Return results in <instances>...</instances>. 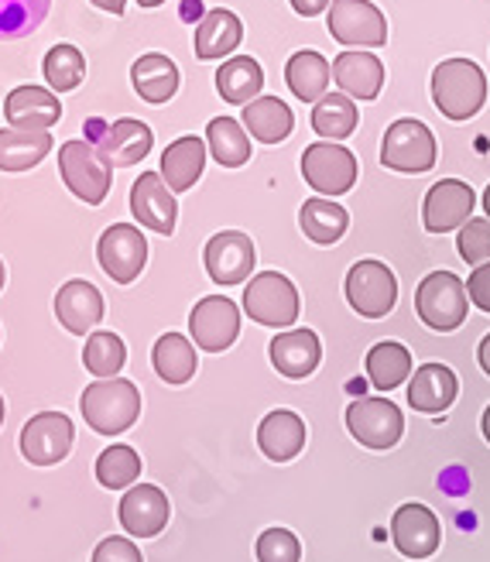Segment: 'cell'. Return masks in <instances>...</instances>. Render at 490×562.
<instances>
[{
    "label": "cell",
    "instance_id": "6da1fadb",
    "mask_svg": "<svg viewBox=\"0 0 490 562\" xmlns=\"http://www.w3.org/2000/svg\"><path fill=\"white\" fill-rule=\"evenodd\" d=\"M79 412L93 432L121 436L141 415V391L127 378H100L82 391Z\"/></svg>",
    "mask_w": 490,
    "mask_h": 562
},
{
    "label": "cell",
    "instance_id": "7a4b0ae2",
    "mask_svg": "<svg viewBox=\"0 0 490 562\" xmlns=\"http://www.w3.org/2000/svg\"><path fill=\"white\" fill-rule=\"evenodd\" d=\"M432 103L449 121H470L487 103V76L470 59H446L432 69Z\"/></svg>",
    "mask_w": 490,
    "mask_h": 562
},
{
    "label": "cell",
    "instance_id": "3957f363",
    "mask_svg": "<svg viewBox=\"0 0 490 562\" xmlns=\"http://www.w3.org/2000/svg\"><path fill=\"white\" fill-rule=\"evenodd\" d=\"M467 285L453 271H432L419 281L415 289V313L419 319L436 329V333H453L467 319Z\"/></svg>",
    "mask_w": 490,
    "mask_h": 562
},
{
    "label": "cell",
    "instance_id": "277c9868",
    "mask_svg": "<svg viewBox=\"0 0 490 562\" xmlns=\"http://www.w3.org/2000/svg\"><path fill=\"white\" fill-rule=\"evenodd\" d=\"M59 172L69 192L86 206H100L110 195L113 165L100 155V148L90 145V140H66L59 148Z\"/></svg>",
    "mask_w": 490,
    "mask_h": 562
},
{
    "label": "cell",
    "instance_id": "5b68a950",
    "mask_svg": "<svg viewBox=\"0 0 490 562\" xmlns=\"http://www.w3.org/2000/svg\"><path fill=\"white\" fill-rule=\"evenodd\" d=\"M244 313L271 329H285L299 319V292L281 271L250 274L244 289Z\"/></svg>",
    "mask_w": 490,
    "mask_h": 562
},
{
    "label": "cell",
    "instance_id": "8992f818",
    "mask_svg": "<svg viewBox=\"0 0 490 562\" xmlns=\"http://www.w3.org/2000/svg\"><path fill=\"white\" fill-rule=\"evenodd\" d=\"M436 134H432L422 121L401 117L388 127L381 140V161L391 172H405V176H422L436 165Z\"/></svg>",
    "mask_w": 490,
    "mask_h": 562
},
{
    "label": "cell",
    "instance_id": "52a82bcc",
    "mask_svg": "<svg viewBox=\"0 0 490 562\" xmlns=\"http://www.w3.org/2000/svg\"><path fill=\"white\" fill-rule=\"evenodd\" d=\"M357 158L336 140H315L302 155V179L320 195H343L357 186Z\"/></svg>",
    "mask_w": 490,
    "mask_h": 562
},
{
    "label": "cell",
    "instance_id": "ba28073f",
    "mask_svg": "<svg viewBox=\"0 0 490 562\" xmlns=\"http://www.w3.org/2000/svg\"><path fill=\"white\" fill-rule=\"evenodd\" d=\"M326 24L339 45H357V48L388 45V21L370 0H330Z\"/></svg>",
    "mask_w": 490,
    "mask_h": 562
},
{
    "label": "cell",
    "instance_id": "9c48e42d",
    "mask_svg": "<svg viewBox=\"0 0 490 562\" xmlns=\"http://www.w3.org/2000/svg\"><path fill=\"white\" fill-rule=\"evenodd\" d=\"M347 302L367 319H385L398 302V278L385 261H357L347 271Z\"/></svg>",
    "mask_w": 490,
    "mask_h": 562
},
{
    "label": "cell",
    "instance_id": "30bf717a",
    "mask_svg": "<svg viewBox=\"0 0 490 562\" xmlns=\"http://www.w3.org/2000/svg\"><path fill=\"white\" fill-rule=\"evenodd\" d=\"M100 268L118 281V285H131L134 278H141L144 265H148V240L134 227V223H113L103 231L97 244Z\"/></svg>",
    "mask_w": 490,
    "mask_h": 562
},
{
    "label": "cell",
    "instance_id": "8fae6325",
    "mask_svg": "<svg viewBox=\"0 0 490 562\" xmlns=\"http://www.w3.org/2000/svg\"><path fill=\"white\" fill-rule=\"evenodd\" d=\"M237 333H241V308L226 295H207L189 313L192 344L207 353H223L226 347H234Z\"/></svg>",
    "mask_w": 490,
    "mask_h": 562
},
{
    "label": "cell",
    "instance_id": "7c38bea8",
    "mask_svg": "<svg viewBox=\"0 0 490 562\" xmlns=\"http://www.w3.org/2000/svg\"><path fill=\"white\" fill-rule=\"evenodd\" d=\"M347 429L367 449H391L405 432V418L388 398H357L347 408Z\"/></svg>",
    "mask_w": 490,
    "mask_h": 562
},
{
    "label": "cell",
    "instance_id": "4fadbf2b",
    "mask_svg": "<svg viewBox=\"0 0 490 562\" xmlns=\"http://www.w3.org/2000/svg\"><path fill=\"white\" fill-rule=\"evenodd\" d=\"M73 449V422L63 412H42L21 429V457L35 467H55Z\"/></svg>",
    "mask_w": 490,
    "mask_h": 562
},
{
    "label": "cell",
    "instance_id": "5bb4252c",
    "mask_svg": "<svg viewBox=\"0 0 490 562\" xmlns=\"http://www.w3.org/2000/svg\"><path fill=\"white\" fill-rule=\"evenodd\" d=\"M203 261H207V271L216 285H241L244 278L254 274L257 250H254V240L247 234L223 231V234H213L207 240Z\"/></svg>",
    "mask_w": 490,
    "mask_h": 562
},
{
    "label": "cell",
    "instance_id": "9a60e30c",
    "mask_svg": "<svg viewBox=\"0 0 490 562\" xmlns=\"http://www.w3.org/2000/svg\"><path fill=\"white\" fill-rule=\"evenodd\" d=\"M477 206V192L459 182V179H443L428 189L422 203V223L428 234H449L459 223H467Z\"/></svg>",
    "mask_w": 490,
    "mask_h": 562
},
{
    "label": "cell",
    "instance_id": "2e32d148",
    "mask_svg": "<svg viewBox=\"0 0 490 562\" xmlns=\"http://www.w3.org/2000/svg\"><path fill=\"white\" fill-rule=\"evenodd\" d=\"M391 542L405 559H428L443 542L439 518L425 504H401L391 518Z\"/></svg>",
    "mask_w": 490,
    "mask_h": 562
},
{
    "label": "cell",
    "instance_id": "e0dca14e",
    "mask_svg": "<svg viewBox=\"0 0 490 562\" xmlns=\"http://www.w3.org/2000/svg\"><path fill=\"white\" fill-rule=\"evenodd\" d=\"M131 213L141 227H148L162 237L176 234L179 206H176V195H171V189L165 186V179L158 172H141V179L131 189Z\"/></svg>",
    "mask_w": 490,
    "mask_h": 562
},
{
    "label": "cell",
    "instance_id": "ac0fdd59",
    "mask_svg": "<svg viewBox=\"0 0 490 562\" xmlns=\"http://www.w3.org/2000/svg\"><path fill=\"white\" fill-rule=\"evenodd\" d=\"M168 515H171L168 497L152 484H134L121 501V525L134 539H155L168 525Z\"/></svg>",
    "mask_w": 490,
    "mask_h": 562
},
{
    "label": "cell",
    "instance_id": "d6986e66",
    "mask_svg": "<svg viewBox=\"0 0 490 562\" xmlns=\"http://www.w3.org/2000/svg\"><path fill=\"white\" fill-rule=\"evenodd\" d=\"M4 117L11 127L21 131H48L63 117L59 93L45 87H14L4 100Z\"/></svg>",
    "mask_w": 490,
    "mask_h": 562
},
{
    "label": "cell",
    "instance_id": "ffe728a7",
    "mask_svg": "<svg viewBox=\"0 0 490 562\" xmlns=\"http://www.w3.org/2000/svg\"><path fill=\"white\" fill-rule=\"evenodd\" d=\"M271 363L275 371L292 378V381H302L309 378L315 368H320L323 360V347H320V336H315L312 329H288V333H278L271 347Z\"/></svg>",
    "mask_w": 490,
    "mask_h": 562
},
{
    "label": "cell",
    "instance_id": "44dd1931",
    "mask_svg": "<svg viewBox=\"0 0 490 562\" xmlns=\"http://www.w3.org/2000/svg\"><path fill=\"white\" fill-rule=\"evenodd\" d=\"M55 316L59 323L76 333V336H86L100 319H103V295L93 281H82V278H73L59 289L55 295Z\"/></svg>",
    "mask_w": 490,
    "mask_h": 562
},
{
    "label": "cell",
    "instance_id": "7402d4cb",
    "mask_svg": "<svg viewBox=\"0 0 490 562\" xmlns=\"http://www.w3.org/2000/svg\"><path fill=\"white\" fill-rule=\"evenodd\" d=\"M330 69L336 87L354 100H374L385 87V66L370 52H339Z\"/></svg>",
    "mask_w": 490,
    "mask_h": 562
},
{
    "label": "cell",
    "instance_id": "603a6c76",
    "mask_svg": "<svg viewBox=\"0 0 490 562\" xmlns=\"http://www.w3.org/2000/svg\"><path fill=\"white\" fill-rule=\"evenodd\" d=\"M152 145H155V134L148 124H141V121H113L110 127H103V134L97 140L100 155L118 168L144 161L152 151Z\"/></svg>",
    "mask_w": 490,
    "mask_h": 562
},
{
    "label": "cell",
    "instance_id": "cb8c5ba5",
    "mask_svg": "<svg viewBox=\"0 0 490 562\" xmlns=\"http://www.w3.org/2000/svg\"><path fill=\"white\" fill-rule=\"evenodd\" d=\"M207 168V140L196 137V134H186L179 140H171L162 155V179L171 192H186L199 182Z\"/></svg>",
    "mask_w": 490,
    "mask_h": 562
},
{
    "label": "cell",
    "instance_id": "d4e9b609",
    "mask_svg": "<svg viewBox=\"0 0 490 562\" xmlns=\"http://www.w3.org/2000/svg\"><path fill=\"white\" fill-rule=\"evenodd\" d=\"M257 446H261V453L275 463L296 460L305 446V422L296 412L278 408L265 415V422L257 426Z\"/></svg>",
    "mask_w": 490,
    "mask_h": 562
},
{
    "label": "cell",
    "instance_id": "484cf974",
    "mask_svg": "<svg viewBox=\"0 0 490 562\" xmlns=\"http://www.w3.org/2000/svg\"><path fill=\"white\" fill-rule=\"evenodd\" d=\"M459 381L446 363H422L409 384V405L425 415H439L456 402Z\"/></svg>",
    "mask_w": 490,
    "mask_h": 562
},
{
    "label": "cell",
    "instance_id": "4316f807",
    "mask_svg": "<svg viewBox=\"0 0 490 562\" xmlns=\"http://www.w3.org/2000/svg\"><path fill=\"white\" fill-rule=\"evenodd\" d=\"M244 131L261 140V145H281V140L292 134L296 117L288 103H281L278 97H254L250 103H244Z\"/></svg>",
    "mask_w": 490,
    "mask_h": 562
},
{
    "label": "cell",
    "instance_id": "83f0119b",
    "mask_svg": "<svg viewBox=\"0 0 490 562\" xmlns=\"http://www.w3.org/2000/svg\"><path fill=\"white\" fill-rule=\"evenodd\" d=\"M244 42V24L234 11H210L203 21L196 27V59L203 63H213V59H223L230 55L237 45Z\"/></svg>",
    "mask_w": 490,
    "mask_h": 562
},
{
    "label": "cell",
    "instance_id": "f1b7e54d",
    "mask_svg": "<svg viewBox=\"0 0 490 562\" xmlns=\"http://www.w3.org/2000/svg\"><path fill=\"white\" fill-rule=\"evenodd\" d=\"M131 82L141 100L148 103H168L179 93V69L162 52H148L131 66Z\"/></svg>",
    "mask_w": 490,
    "mask_h": 562
},
{
    "label": "cell",
    "instance_id": "f546056e",
    "mask_svg": "<svg viewBox=\"0 0 490 562\" xmlns=\"http://www.w3.org/2000/svg\"><path fill=\"white\" fill-rule=\"evenodd\" d=\"M48 131H21V127H0V172H27L52 151Z\"/></svg>",
    "mask_w": 490,
    "mask_h": 562
},
{
    "label": "cell",
    "instance_id": "4dcf8cb0",
    "mask_svg": "<svg viewBox=\"0 0 490 562\" xmlns=\"http://www.w3.org/2000/svg\"><path fill=\"white\" fill-rule=\"evenodd\" d=\"M285 82H288V90H292L302 103H315V100H320L330 90L333 69H330V63L323 59L320 52L302 48V52L292 55V59H288Z\"/></svg>",
    "mask_w": 490,
    "mask_h": 562
},
{
    "label": "cell",
    "instance_id": "1f68e13d",
    "mask_svg": "<svg viewBox=\"0 0 490 562\" xmlns=\"http://www.w3.org/2000/svg\"><path fill=\"white\" fill-rule=\"evenodd\" d=\"M261 90H265V69L250 55L226 59L216 72V93L234 106L250 103L254 97H261Z\"/></svg>",
    "mask_w": 490,
    "mask_h": 562
},
{
    "label": "cell",
    "instance_id": "d6a6232c",
    "mask_svg": "<svg viewBox=\"0 0 490 562\" xmlns=\"http://www.w3.org/2000/svg\"><path fill=\"white\" fill-rule=\"evenodd\" d=\"M152 363H155V374L165 384H186L196 374V347L186 340L182 333H165L158 336V344L152 350Z\"/></svg>",
    "mask_w": 490,
    "mask_h": 562
},
{
    "label": "cell",
    "instance_id": "836d02e7",
    "mask_svg": "<svg viewBox=\"0 0 490 562\" xmlns=\"http://www.w3.org/2000/svg\"><path fill=\"white\" fill-rule=\"evenodd\" d=\"M299 227L312 244H336L350 227V213L333 200H305L299 210Z\"/></svg>",
    "mask_w": 490,
    "mask_h": 562
},
{
    "label": "cell",
    "instance_id": "e575fe53",
    "mask_svg": "<svg viewBox=\"0 0 490 562\" xmlns=\"http://www.w3.org/2000/svg\"><path fill=\"white\" fill-rule=\"evenodd\" d=\"M357 106H354V97L347 93H323L312 106V131L326 137V140H343L357 131Z\"/></svg>",
    "mask_w": 490,
    "mask_h": 562
},
{
    "label": "cell",
    "instance_id": "d590c367",
    "mask_svg": "<svg viewBox=\"0 0 490 562\" xmlns=\"http://www.w3.org/2000/svg\"><path fill=\"white\" fill-rule=\"evenodd\" d=\"M412 374V353L409 347H401L394 340H385L378 347H370L367 353V378L378 391H391L398 384H405Z\"/></svg>",
    "mask_w": 490,
    "mask_h": 562
},
{
    "label": "cell",
    "instance_id": "8d00e7d4",
    "mask_svg": "<svg viewBox=\"0 0 490 562\" xmlns=\"http://www.w3.org/2000/svg\"><path fill=\"white\" fill-rule=\"evenodd\" d=\"M207 148L223 168H241L250 161V137L234 117H216L207 127Z\"/></svg>",
    "mask_w": 490,
    "mask_h": 562
},
{
    "label": "cell",
    "instance_id": "74e56055",
    "mask_svg": "<svg viewBox=\"0 0 490 562\" xmlns=\"http://www.w3.org/2000/svg\"><path fill=\"white\" fill-rule=\"evenodd\" d=\"M45 82L52 87V93H69L86 79V59L76 45H52L45 55Z\"/></svg>",
    "mask_w": 490,
    "mask_h": 562
},
{
    "label": "cell",
    "instance_id": "f35d334b",
    "mask_svg": "<svg viewBox=\"0 0 490 562\" xmlns=\"http://www.w3.org/2000/svg\"><path fill=\"white\" fill-rule=\"evenodd\" d=\"M127 360V347L118 333H93L90 340H86V350H82V363L86 371L97 374V378H118L121 368Z\"/></svg>",
    "mask_w": 490,
    "mask_h": 562
},
{
    "label": "cell",
    "instance_id": "ab89813d",
    "mask_svg": "<svg viewBox=\"0 0 490 562\" xmlns=\"http://www.w3.org/2000/svg\"><path fill=\"white\" fill-rule=\"evenodd\" d=\"M141 476V457L131 446H107L97 460V481L107 491H124Z\"/></svg>",
    "mask_w": 490,
    "mask_h": 562
},
{
    "label": "cell",
    "instance_id": "60d3db41",
    "mask_svg": "<svg viewBox=\"0 0 490 562\" xmlns=\"http://www.w3.org/2000/svg\"><path fill=\"white\" fill-rule=\"evenodd\" d=\"M52 0H0V38H24L48 18Z\"/></svg>",
    "mask_w": 490,
    "mask_h": 562
},
{
    "label": "cell",
    "instance_id": "b9f144b4",
    "mask_svg": "<svg viewBox=\"0 0 490 562\" xmlns=\"http://www.w3.org/2000/svg\"><path fill=\"white\" fill-rule=\"evenodd\" d=\"M456 247H459V258H464L467 265H474V268L490 261V220L470 216L467 223H459Z\"/></svg>",
    "mask_w": 490,
    "mask_h": 562
},
{
    "label": "cell",
    "instance_id": "7bdbcfd3",
    "mask_svg": "<svg viewBox=\"0 0 490 562\" xmlns=\"http://www.w3.org/2000/svg\"><path fill=\"white\" fill-rule=\"evenodd\" d=\"M302 546L288 528H268L257 539V562H299Z\"/></svg>",
    "mask_w": 490,
    "mask_h": 562
},
{
    "label": "cell",
    "instance_id": "ee69618b",
    "mask_svg": "<svg viewBox=\"0 0 490 562\" xmlns=\"http://www.w3.org/2000/svg\"><path fill=\"white\" fill-rule=\"evenodd\" d=\"M93 562H144V559L131 539H103L93 552Z\"/></svg>",
    "mask_w": 490,
    "mask_h": 562
},
{
    "label": "cell",
    "instance_id": "f6af8a7d",
    "mask_svg": "<svg viewBox=\"0 0 490 562\" xmlns=\"http://www.w3.org/2000/svg\"><path fill=\"white\" fill-rule=\"evenodd\" d=\"M467 299L477 308H483V313H490V261H483V265L474 268V274L467 281Z\"/></svg>",
    "mask_w": 490,
    "mask_h": 562
},
{
    "label": "cell",
    "instance_id": "bcb514c9",
    "mask_svg": "<svg viewBox=\"0 0 490 562\" xmlns=\"http://www.w3.org/2000/svg\"><path fill=\"white\" fill-rule=\"evenodd\" d=\"M292 8L302 18H315V14H323L330 8V0H292Z\"/></svg>",
    "mask_w": 490,
    "mask_h": 562
},
{
    "label": "cell",
    "instance_id": "7dc6e473",
    "mask_svg": "<svg viewBox=\"0 0 490 562\" xmlns=\"http://www.w3.org/2000/svg\"><path fill=\"white\" fill-rule=\"evenodd\" d=\"M477 360H480V368H483V374L490 378V333L480 340V350H477Z\"/></svg>",
    "mask_w": 490,
    "mask_h": 562
},
{
    "label": "cell",
    "instance_id": "c3c4849f",
    "mask_svg": "<svg viewBox=\"0 0 490 562\" xmlns=\"http://www.w3.org/2000/svg\"><path fill=\"white\" fill-rule=\"evenodd\" d=\"M93 4H97L100 11H107V14H124L127 0H93Z\"/></svg>",
    "mask_w": 490,
    "mask_h": 562
},
{
    "label": "cell",
    "instance_id": "681fc988",
    "mask_svg": "<svg viewBox=\"0 0 490 562\" xmlns=\"http://www.w3.org/2000/svg\"><path fill=\"white\" fill-rule=\"evenodd\" d=\"M480 426H483V436H487V442H490V405H487V412H483V422H480Z\"/></svg>",
    "mask_w": 490,
    "mask_h": 562
},
{
    "label": "cell",
    "instance_id": "f907efd6",
    "mask_svg": "<svg viewBox=\"0 0 490 562\" xmlns=\"http://www.w3.org/2000/svg\"><path fill=\"white\" fill-rule=\"evenodd\" d=\"M137 4H141V8H162L165 0H137Z\"/></svg>",
    "mask_w": 490,
    "mask_h": 562
},
{
    "label": "cell",
    "instance_id": "816d5d0a",
    "mask_svg": "<svg viewBox=\"0 0 490 562\" xmlns=\"http://www.w3.org/2000/svg\"><path fill=\"white\" fill-rule=\"evenodd\" d=\"M483 213H487V220H490V186H487V192H483Z\"/></svg>",
    "mask_w": 490,
    "mask_h": 562
},
{
    "label": "cell",
    "instance_id": "f5cc1de1",
    "mask_svg": "<svg viewBox=\"0 0 490 562\" xmlns=\"http://www.w3.org/2000/svg\"><path fill=\"white\" fill-rule=\"evenodd\" d=\"M4 281H8V268H4V261H0V292H4Z\"/></svg>",
    "mask_w": 490,
    "mask_h": 562
},
{
    "label": "cell",
    "instance_id": "db71d44e",
    "mask_svg": "<svg viewBox=\"0 0 490 562\" xmlns=\"http://www.w3.org/2000/svg\"><path fill=\"white\" fill-rule=\"evenodd\" d=\"M0 426H4V398H0Z\"/></svg>",
    "mask_w": 490,
    "mask_h": 562
}]
</instances>
